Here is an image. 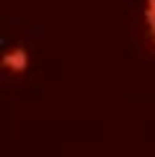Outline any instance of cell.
Masks as SVG:
<instances>
[{
  "label": "cell",
  "mask_w": 155,
  "mask_h": 157,
  "mask_svg": "<svg viewBox=\"0 0 155 157\" xmlns=\"http://www.w3.org/2000/svg\"><path fill=\"white\" fill-rule=\"evenodd\" d=\"M29 62H31V57H29V49H26L23 44L8 47L3 54H0V67H3L5 72H10V75H21V72H26Z\"/></svg>",
  "instance_id": "1"
},
{
  "label": "cell",
  "mask_w": 155,
  "mask_h": 157,
  "mask_svg": "<svg viewBox=\"0 0 155 157\" xmlns=\"http://www.w3.org/2000/svg\"><path fill=\"white\" fill-rule=\"evenodd\" d=\"M145 21L155 23V0H145Z\"/></svg>",
  "instance_id": "2"
},
{
  "label": "cell",
  "mask_w": 155,
  "mask_h": 157,
  "mask_svg": "<svg viewBox=\"0 0 155 157\" xmlns=\"http://www.w3.org/2000/svg\"><path fill=\"white\" fill-rule=\"evenodd\" d=\"M147 29H150V34H153V39H155V23H147Z\"/></svg>",
  "instance_id": "3"
}]
</instances>
